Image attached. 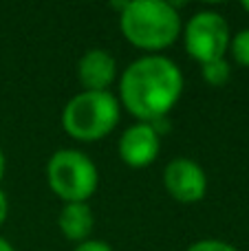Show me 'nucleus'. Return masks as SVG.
<instances>
[{
	"label": "nucleus",
	"mask_w": 249,
	"mask_h": 251,
	"mask_svg": "<svg viewBox=\"0 0 249 251\" xmlns=\"http://www.w3.org/2000/svg\"><path fill=\"white\" fill-rule=\"evenodd\" d=\"M229 77H232V69H229L225 57L203 64V79H205L210 86H214V88L225 86V84L229 82Z\"/></svg>",
	"instance_id": "nucleus-10"
},
{
	"label": "nucleus",
	"mask_w": 249,
	"mask_h": 251,
	"mask_svg": "<svg viewBox=\"0 0 249 251\" xmlns=\"http://www.w3.org/2000/svg\"><path fill=\"white\" fill-rule=\"evenodd\" d=\"M185 51L192 60L207 64L225 57L229 51V25L221 13L216 11H199L185 25Z\"/></svg>",
	"instance_id": "nucleus-5"
},
{
	"label": "nucleus",
	"mask_w": 249,
	"mask_h": 251,
	"mask_svg": "<svg viewBox=\"0 0 249 251\" xmlns=\"http://www.w3.org/2000/svg\"><path fill=\"white\" fill-rule=\"evenodd\" d=\"M119 29L132 47L144 51H161L179 38L181 16L170 2L135 0L126 2L119 13Z\"/></svg>",
	"instance_id": "nucleus-2"
},
{
	"label": "nucleus",
	"mask_w": 249,
	"mask_h": 251,
	"mask_svg": "<svg viewBox=\"0 0 249 251\" xmlns=\"http://www.w3.org/2000/svg\"><path fill=\"white\" fill-rule=\"evenodd\" d=\"M4 154H2V150H0V181H2V176H4Z\"/></svg>",
	"instance_id": "nucleus-16"
},
{
	"label": "nucleus",
	"mask_w": 249,
	"mask_h": 251,
	"mask_svg": "<svg viewBox=\"0 0 249 251\" xmlns=\"http://www.w3.org/2000/svg\"><path fill=\"white\" fill-rule=\"evenodd\" d=\"M73 251H113V249H110V245L104 243V240L88 238V240H84V243H79Z\"/></svg>",
	"instance_id": "nucleus-13"
},
{
	"label": "nucleus",
	"mask_w": 249,
	"mask_h": 251,
	"mask_svg": "<svg viewBox=\"0 0 249 251\" xmlns=\"http://www.w3.org/2000/svg\"><path fill=\"white\" fill-rule=\"evenodd\" d=\"M122 106L108 91H82L66 101L62 128L77 141H100L119 124Z\"/></svg>",
	"instance_id": "nucleus-3"
},
{
	"label": "nucleus",
	"mask_w": 249,
	"mask_h": 251,
	"mask_svg": "<svg viewBox=\"0 0 249 251\" xmlns=\"http://www.w3.org/2000/svg\"><path fill=\"white\" fill-rule=\"evenodd\" d=\"M47 183L64 203H86L97 190L100 172L91 156L79 150H57L47 163Z\"/></svg>",
	"instance_id": "nucleus-4"
},
{
	"label": "nucleus",
	"mask_w": 249,
	"mask_h": 251,
	"mask_svg": "<svg viewBox=\"0 0 249 251\" xmlns=\"http://www.w3.org/2000/svg\"><path fill=\"white\" fill-rule=\"evenodd\" d=\"M119 159L130 168H148L161 150V137L150 124H135L119 139Z\"/></svg>",
	"instance_id": "nucleus-7"
},
{
	"label": "nucleus",
	"mask_w": 249,
	"mask_h": 251,
	"mask_svg": "<svg viewBox=\"0 0 249 251\" xmlns=\"http://www.w3.org/2000/svg\"><path fill=\"white\" fill-rule=\"evenodd\" d=\"M183 93V75L179 66L163 55H144L122 75L119 100L141 124L168 119Z\"/></svg>",
	"instance_id": "nucleus-1"
},
{
	"label": "nucleus",
	"mask_w": 249,
	"mask_h": 251,
	"mask_svg": "<svg viewBox=\"0 0 249 251\" xmlns=\"http://www.w3.org/2000/svg\"><path fill=\"white\" fill-rule=\"evenodd\" d=\"M57 225L64 238L71 243H84L91 238L93 225H95V216L88 203H64L60 216H57Z\"/></svg>",
	"instance_id": "nucleus-9"
},
{
	"label": "nucleus",
	"mask_w": 249,
	"mask_h": 251,
	"mask_svg": "<svg viewBox=\"0 0 249 251\" xmlns=\"http://www.w3.org/2000/svg\"><path fill=\"white\" fill-rule=\"evenodd\" d=\"M117 75V62L104 49H88L77 64V79L84 91H106Z\"/></svg>",
	"instance_id": "nucleus-8"
},
{
	"label": "nucleus",
	"mask_w": 249,
	"mask_h": 251,
	"mask_svg": "<svg viewBox=\"0 0 249 251\" xmlns=\"http://www.w3.org/2000/svg\"><path fill=\"white\" fill-rule=\"evenodd\" d=\"M241 7H243V9H245V11H247V13H249V0H245V2H243V4H241Z\"/></svg>",
	"instance_id": "nucleus-17"
},
{
	"label": "nucleus",
	"mask_w": 249,
	"mask_h": 251,
	"mask_svg": "<svg viewBox=\"0 0 249 251\" xmlns=\"http://www.w3.org/2000/svg\"><path fill=\"white\" fill-rule=\"evenodd\" d=\"M185 251H238L234 245L225 243V240H216V238H205L199 240V243L190 245Z\"/></svg>",
	"instance_id": "nucleus-12"
},
{
	"label": "nucleus",
	"mask_w": 249,
	"mask_h": 251,
	"mask_svg": "<svg viewBox=\"0 0 249 251\" xmlns=\"http://www.w3.org/2000/svg\"><path fill=\"white\" fill-rule=\"evenodd\" d=\"M0 251H16L11 247V243H9V240H4L2 236H0Z\"/></svg>",
	"instance_id": "nucleus-15"
},
{
	"label": "nucleus",
	"mask_w": 249,
	"mask_h": 251,
	"mask_svg": "<svg viewBox=\"0 0 249 251\" xmlns=\"http://www.w3.org/2000/svg\"><path fill=\"white\" fill-rule=\"evenodd\" d=\"M163 185L179 203H197L207 192V176L197 161L179 156L163 170Z\"/></svg>",
	"instance_id": "nucleus-6"
},
{
	"label": "nucleus",
	"mask_w": 249,
	"mask_h": 251,
	"mask_svg": "<svg viewBox=\"0 0 249 251\" xmlns=\"http://www.w3.org/2000/svg\"><path fill=\"white\" fill-rule=\"evenodd\" d=\"M7 214H9V201L4 196V192L0 190V225L7 221Z\"/></svg>",
	"instance_id": "nucleus-14"
},
{
	"label": "nucleus",
	"mask_w": 249,
	"mask_h": 251,
	"mask_svg": "<svg viewBox=\"0 0 249 251\" xmlns=\"http://www.w3.org/2000/svg\"><path fill=\"white\" fill-rule=\"evenodd\" d=\"M229 51L236 64L249 69V29H243L229 40Z\"/></svg>",
	"instance_id": "nucleus-11"
}]
</instances>
